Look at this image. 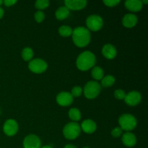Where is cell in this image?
Returning <instances> with one entry per match:
<instances>
[{"mask_svg":"<svg viewBox=\"0 0 148 148\" xmlns=\"http://www.w3.org/2000/svg\"><path fill=\"white\" fill-rule=\"evenodd\" d=\"M72 40L77 47L83 48L90 41V32L85 27H77L72 30Z\"/></svg>","mask_w":148,"mask_h":148,"instance_id":"1","label":"cell"},{"mask_svg":"<svg viewBox=\"0 0 148 148\" xmlns=\"http://www.w3.org/2000/svg\"><path fill=\"white\" fill-rule=\"evenodd\" d=\"M96 62L95 54L89 51H86L78 56L76 64L78 69L81 71H87L93 67Z\"/></svg>","mask_w":148,"mask_h":148,"instance_id":"2","label":"cell"},{"mask_svg":"<svg viewBox=\"0 0 148 148\" xmlns=\"http://www.w3.org/2000/svg\"><path fill=\"white\" fill-rule=\"evenodd\" d=\"M119 124L121 130L130 132L134 130L137 126V119L132 114H123L119 119Z\"/></svg>","mask_w":148,"mask_h":148,"instance_id":"3","label":"cell"},{"mask_svg":"<svg viewBox=\"0 0 148 148\" xmlns=\"http://www.w3.org/2000/svg\"><path fill=\"white\" fill-rule=\"evenodd\" d=\"M81 132L80 126L78 123L72 122L68 123L64 126L63 129V134L64 137L68 140H75L79 137Z\"/></svg>","mask_w":148,"mask_h":148,"instance_id":"4","label":"cell"},{"mask_svg":"<svg viewBox=\"0 0 148 148\" xmlns=\"http://www.w3.org/2000/svg\"><path fill=\"white\" fill-rule=\"evenodd\" d=\"M101 86L97 81H89L84 87L83 92L88 99H94L99 95Z\"/></svg>","mask_w":148,"mask_h":148,"instance_id":"5","label":"cell"},{"mask_svg":"<svg viewBox=\"0 0 148 148\" xmlns=\"http://www.w3.org/2000/svg\"><path fill=\"white\" fill-rule=\"evenodd\" d=\"M86 25L88 29L92 31H98L103 25V20L102 17L97 14L90 15L86 20Z\"/></svg>","mask_w":148,"mask_h":148,"instance_id":"6","label":"cell"},{"mask_svg":"<svg viewBox=\"0 0 148 148\" xmlns=\"http://www.w3.org/2000/svg\"><path fill=\"white\" fill-rule=\"evenodd\" d=\"M47 63L41 59H33L28 64L29 69L36 74L43 73L47 69Z\"/></svg>","mask_w":148,"mask_h":148,"instance_id":"7","label":"cell"},{"mask_svg":"<svg viewBox=\"0 0 148 148\" xmlns=\"http://www.w3.org/2000/svg\"><path fill=\"white\" fill-rule=\"evenodd\" d=\"M3 131L6 135L9 137L15 135L18 132V124L14 119H8L4 122Z\"/></svg>","mask_w":148,"mask_h":148,"instance_id":"8","label":"cell"},{"mask_svg":"<svg viewBox=\"0 0 148 148\" xmlns=\"http://www.w3.org/2000/svg\"><path fill=\"white\" fill-rule=\"evenodd\" d=\"M41 142L39 137L35 134H29L23 140L24 148H40Z\"/></svg>","mask_w":148,"mask_h":148,"instance_id":"9","label":"cell"},{"mask_svg":"<svg viewBox=\"0 0 148 148\" xmlns=\"http://www.w3.org/2000/svg\"><path fill=\"white\" fill-rule=\"evenodd\" d=\"M141 99L142 96L140 92H139L138 91H131L126 94V96L124 100L127 105L131 106H135L140 103Z\"/></svg>","mask_w":148,"mask_h":148,"instance_id":"10","label":"cell"},{"mask_svg":"<svg viewBox=\"0 0 148 148\" xmlns=\"http://www.w3.org/2000/svg\"><path fill=\"white\" fill-rule=\"evenodd\" d=\"M56 102L62 106H69L73 102V97L70 92L62 91L56 96Z\"/></svg>","mask_w":148,"mask_h":148,"instance_id":"11","label":"cell"},{"mask_svg":"<svg viewBox=\"0 0 148 148\" xmlns=\"http://www.w3.org/2000/svg\"><path fill=\"white\" fill-rule=\"evenodd\" d=\"M85 0H66L64 1L65 7L69 10H80L87 5Z\"/></svg>","mask_w":148,"mask_h":148,"instance_id":"12","label":"cell"},{"mask_svg":"<svg viewBox=\"0 0 148 148\" xmlns=\"http://www.w3.org/2000/svg\"><path fill=\"white\" fill-rule=\"evenodd\" d=\"M102 53L106 59H113L116 56L117 51L115 46H113L112 44L108 43V44L104 45L103 47Z\"/></svg>","mask_w":148,"mask_h":148,"instance_id":"13","label":"cell"},{"mask_svg":"<svg viewBox=\"0 0 148 148\" xmlns=\"http://www.w3.org/2000/svg\"><path fill=\"white\" fill-rule=\"evenodd\" d=\"M80 128L87 134H92L96 130L97 125L92 119H86L81 124Z\"/></svg>","mask_w":148,"mask_h":148,"instance_id":"14","label":"cell"},{"mask_svg":"<svg viewBox=\"0 0 148 148\" xmlns=\"http://www.w3.org/2000/svg\"><path fill=\"white\" fill-rule=\"evenodd\" d=\"M137 17L135 14H127L124 16L122 19V24L124 27L131 28L137 25Z\"/></svg>","mask_w":148,"mask_h":148,"instance_id":"15","label":"cell"},{"mask_svg":"<svg viewBox=\"0 0 148 148\" xmlns=\"http://www.w3.org/2000/svg\"><path fill=\"white\" fill-rule=\"evenodd\" d=\"M122 143L127 147H133L137 143L136 136L133 133L130 132H127L122 136Z\"/></svg>","mask_w":148,"mask_h":148,"instance_id":"16","label":"cell"},{"mask_svg":"<svg viewBox=\"0 0 148 148\" xmlns=\"http://www.w3.org/2000/svg\"><path fill=\"white\" fill-rule=\"evenodd\" d=\"M125 7L132 12H139L143 8V3L140 0H127L124 3Z\"/></svg>","mask_w":148,"mask_h":148,"instance_id":"17","label":"cell"},{"mask_svg":"<svg viewBox=\"0 0 148 148\" xmlns=\"http://www.w3.org/2000/svg\"><path fill=\"white\" fill-rule=\"evenodd\" d=\"M56 17L59 20H63L69 15V10L65 6L60 7L55 13Z\"/></svg>","mask_w":148,"mask_h":148,"instance_id":"18","label":"cell"},{"mask_svg":"<svg viewBox=\"0 0 148 148\" xmlns=\"http://www.w3.org/2000/svg\"><path fill=\"white\" fill-rule=\"evenodd\" d=\"M91 74H92V77L94 79H96V80H101L103 77L104 72L102 68H101L100 66H95L92 69Z\"/></svg>","mask_w":148,"mask_h":148,"instance_id":"19","label":"cell"},{"mask_svg":"<svg viewBox=\"0 0 148 148\" xmlns=\"http://www.w3.org/2000/svg\"><path fill=\"white\" fill-rule=\"evenodd\" d=\"M69 117L71 120L74 121V122L80 120L81 113L78 108H72L69 111Z\"/></svg>","mask_w":148,"mask_h":148,"instance_id":"20","label":"cell"},{"mask_svg":"<svg viewBox=\"0 0 148 148\" xmlns=\"http://www.w3.org/2000/svg\"><path fill=\"white\" fill-rule=\"evenodd\" d=\"M101 85L104 88H109L115 83V78L112 75H107L101 79Z\"/></svg>","mask_w":148,"mask_h":148,"instance_id":"21","label":"cell"},{"mask_svg":"<svg viewBox=\"0 0 148 148\" xmlns=\"http://www.w3.org/2000/svg\"><path fill=\"white\" fill-rule=\"evenodd\" d=\"M72 27L67 25H62L59 28V33L60 36L63 37H69L72 34Z\"/></svg>","mask_w":148,"mask_h":148,"instance_id":"22","label":"cell"},{"mask_svg":"<svg viewBox=\"0 0 148 148\" xmlns=\"http://www.w3.org/2000/svg\"><path fill=\"white\" fill-rule=\"evenodd\" d=\"M22 57L25 61H30L33 57V51L31 48L26 47L22 51Z\"/></svg>","mask_w":148,"mask_h":148,"instance_id":"23","label":"cell"},{"mask_svg":"<svg viewBox=\"0 0 148 148\" xmlns=\"http://www.w3.org/2000/svg\"><path fill=\"white\" fill-rule=\"evenodd\" d=\"M35 6L38 10H44L49 6V0H38L36 1Z\"/></svg>","mask_w":148,"mask_h":148,"instance_id":"24","label":"cell"},{"mask_svg":"<svg viewBox=\"0 0 148 148\" xmlns=\"http://www.w3.org/2000/svg\"><path fill=\"white\" fill-rule=\"evenodd\" d=\"M72 94V97H79L82 95V89L79 86H75L72 89V92H70Z\"/></svg>","mask_w":148,"mask_h":148,"instance_id":"25","label":"cell"},{"mask_svg":"<svg viewBox=\"0 0 148 148\" xmlns=\"http://www.w3.org/2000/svg\"><path fill=\"white\" fill-rule=\"evenodd\" d=\"M34 17H35V20H36V21L37 22V23H41L43 20H44L45 14L43 12L40 11V10H38V11L36 12L35 13Z\"/></svg>","mask_w":148,"mask_h":148,"instance_id":"26","label":"cell"},{"mask_svg":"<svg viewBox=\"0 0 148 148\" xmlns=\"http://www.w3.org/2000/svg\"><path fill=\"white\" fill-rule=\"evenodd\" d=\"M126 96V93L123 90L118 89L114 92V97L117 100H124Z\"/></svg>","mask_w":148,"mask_h":148,"instance_id":"27","label":"cell"},{"mask_svg":"<svg viewBox=\"0 0 148 148\" xmlns=\"http://www.w3.org/2000/svg\"><path fill=\"white\" fill-rule=\"evenodd\" d=\"M120 2L119 0H104L103 3L109 7H113L116 6Z\"/></svg>","mask_w":148,"mask_h":148,"instance_id":"28","label":"cell"},{"mask_svg":"<svg viewBox=\"0 0 148 148\" xmlns=\"http://www.w3.org/2000/svg\"><path fill=\"white\" fill-rule=\"evenodd\" d=\"M122 134V130L120 127H116L111 131V135L114 137H119Z\"/></svg>","mask_w":148,"mask_h":148,"instance_id":"29","label":"cell"},{"mask_svg":"<svg viewBox=\"0 0 148 148\" xmlns=\"http://www.w3.org/2000/svg\"><path fill=\"white\" fill-rule=\"evenodd\" d=\"M3 2L5 4V6H7V7H10V6H12L13 4H16L17 1H16V0H5V1H4Z\"/></svg>","mask_w":148,"mask_h":148,"instance_id":"30","label":"cell"},{"mask_svg":"<svg viewBox=\"0 0 148 148\" xmlns=\"http://www.w3.org/2000/svg\"><path fill=\"white\" fill-rule=\"evenodd\" d=\"M4 10H3L2 8H1V7H0V19L2 18L3 15H4Z\"/></svg>","mask_w":148,"mask_h":148,"instance_id":"31","label":"cell"},{"mask_svg":"<svg viewBox=\"0 0 148 148\" xmlns=\"http://www.w3.org/2000/svg\"><path fill=\"white\" fill-rule=\"evenodd\" d=\"M64 148H77V147H75V146L73 145H66L64 147Z\"/></svg>","mask_w":148,"mask_h":148,"instance_id":"32","label":"cell"},{"mask_svg":"<svg viewBox=\"0 0 148 148\" xmlns=\"http://www.w3.org/2000/svg\"><path fill=\"white\" fill-rule=\"evenodd\" d=\"M142 1V3H143V4H147L148 3L147 0H143V1Z\"/></svg>","mask_w":148,"mask_h":148,"instance_id":"33","label":"cell"},{"mask_svg":"<svg viewBox=\"0 0 148 148\" xmlns=\"http://www.w3.org/2000/svg\"><path fill=\"white\" fill-rule=\"evenodd\" d=\"M40 148H53V147H51L50 145H46V146H43V147H42Z\"/></svg>","mask_w":148,"mask_h":148,"instance_id":"34","label":"cell"},{"mask_svg":"<svg viewBox=\"0 0 148 148\" xmlns=\"http://www.w3.org/2000/svg\"><path fill=\"white\" fill-rule=\"evenodd\" d=\"M2 3H3V1H1V0H0V6L1 5V4H2Z\"/></svg>","mask_w":148,"mask_h":148,"instance_id":"35","label":"cell"},{"mask_svg":"<svg viewBox=\"0 0 148 148\" xmlns=\"http://www.w3.org/2000/svg\"><path fill=\"white\" fill-rule=\"evenodd\" d=\"M83 148H89V147H83Z\"/></svg>","mask_w":148,"mask_h":148,"instance_id":"36","label":"cell"}]
</instances>
